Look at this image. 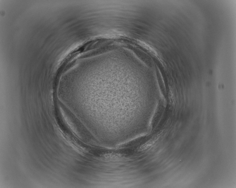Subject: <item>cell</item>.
I'll list each match as a JSON object with an SVG mask.
<instances>
[{
    "instance_id": "obj_1",
    "label": "cell",
    "mask_w": 236,
    "mask_h": 188,
    "mask_svg": "<svg viewBox=\"0 0 236 188\" xmlns=\"http://www.w3.org/2000/svg\"><path fill=\"white\" fill-rule=\"evenodd\" d=\"M158 139V137H155L152 138L140 147V151H143L146 149L153 145Z\"/></svg>"
}]
</instances>
